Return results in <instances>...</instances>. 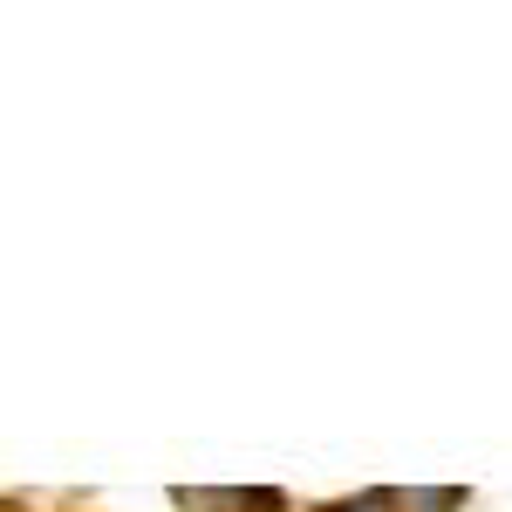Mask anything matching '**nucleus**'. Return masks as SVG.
<instances>
[{
    "label": "nucleus",
    "mask_w": 512,
    "mask_h": 512,
    "mask_svg": "<svg viewBox=\"0 0 512 512\" xmlns=\"http://www.w3.org/2000/svg\"><path fill=\"white\" fill-rule=\"evenodd\" d=\"M321 512H396L390 492H362V499H342V506H321Z\"/></svg>",
    "instance_id": "nucleus-2"
},
{
    "label": "nucleus",
    "mask_w": 512,
    "mask_h": 512,
    "mask_svg": "<svg viewBox=\"0 0 512 512\" xmlns=\"http://www.w3.org/2000/svg\"><path fill=\"white\" fill-rule=\"evenodd\" d=\"M171 506L178 512H287V499H280L274 485H178L171 492Z\"/></svg>",
    "instance_id": "nucleus-1"
}]
</instances>
